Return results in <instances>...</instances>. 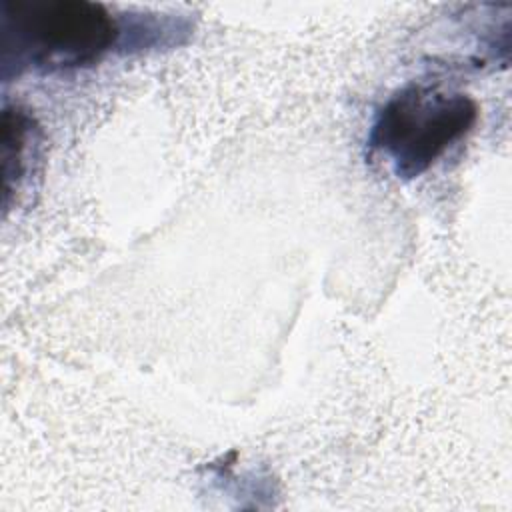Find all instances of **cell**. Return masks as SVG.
<instances>
[{
	"instance_id": "cell-1",
	"label": "cell",
	"mask_w": 512,
	"mask_h": 512,
	"mask_svg": "<svg viewBox=\"0 0 512 512\" xmlns=\"http://www.w3.org/2000/svg\"><path fill=\"white\" fill-rule=\"evenodd\" d=\"M104 4L88 0H0L2 80L96 64L120 40Z\"/></svg>"
},
{
	"instance_id": "cell-3",
	"label": "cell",
	"mask_w": 512,
	"mask_h": 512,
	"mask_svg": "<svg viewBox=\"0 0 512 512\" xmlns=\"http://www.w3.org/2000/svg\"><path fill=\"white\" fill-rule=\"evenodd\" d=\"M32 132V118L20 106H4L2 110V180L4 206L12 188L24 174V156Z\"/></svg>"
},
{
	"instance_id": "cell-2",
	"label": "cell",
	"mask_w": 512,
	"mask_h": 512,
	"mask_svg": "<svg viewBox=\"0 0 512 512\" xmlns=\"http://www.w3.org/2000/svg\"><path fill=\"white\" fill-rule=\"evenodd\" d=\"M478 112L476 100L464 92L408 84L376 112L368 146L398 178L412 180L474 128Z\"/></svg>"
}]
</instances>
